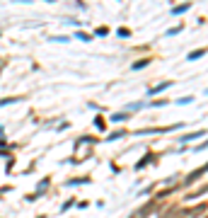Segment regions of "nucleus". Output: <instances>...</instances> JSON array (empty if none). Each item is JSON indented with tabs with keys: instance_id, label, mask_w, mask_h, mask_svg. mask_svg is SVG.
I'll use <instances>...</instances> for the list:
<instances>
[{
	"instance_id": "obj_1",
	"label": "nucleus",
	"mask_w": 208,
	"mask_h": 218,
	"mask_svg": "<svg viewBox=\"0 0 208 218\" xmlns=\"http://www.w3.org/2000/svg\"><path fill=\"white\" fill-rule=\"evenodd\" d=\"M203 53H206V51H203V49H198V51L189 53V61H196V58H198V56H203Z\"/></svg>"
}]
</instances>
